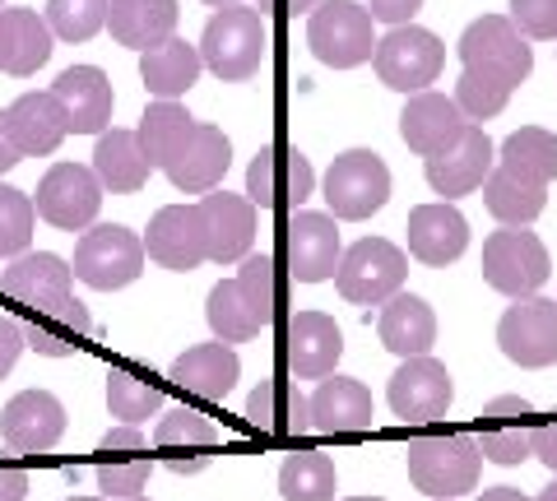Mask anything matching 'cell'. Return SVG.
Instances as JSON below:
<instances>
[{"mask_svg":"<svg viewBox=\"0 0 557 501\" xmlns=\"http://www.w3.org/2000/svg\"><path fill=\"white\" fill-rule=\"evenodd\" d=\"M200 61L223 84H247L265 61V14L247 5H223L200 33Z\"/></svg>","mask_w":557,"mask_h":501,"instance_id":"6da1fadb","label":"cell"},{"mask_svg":"<svg viewBox=\"0 0 557 501\" xmlns=\"http://www.w3.org/2000/svg\"><path fill=\"white\" fill-rule=\"evenodd\" d=\"M409 483L428 497H465L479 488L483 474V451L469 437H413L405 446Z\"/></svg>","mask_w":557,"mask_h":501,"instance_id":"7a4b0ae2","label":"cell"},{"mask_svg":"<svg viewBox=\"0 0 557 501\" xmlns=\"http://www.w3.org/2000/svg\"><path fill=\"white\" fill-rule=\"evenodd\" d=\"M372 24V10L358 0H317L307 14V47L330 71H354V65L372 61L376 51Z\"/></svg>","mask_w":557,"mask_h":501,"instance_id":"3957f363","label":"cell"},{"mask_svg":"<svg viewBox=\"0 0 557 501\" xmlns=\"http://www.w3.org/2000/svg\"><path fill=\"white\" fill-rule=\"evenodd\" d=\"M344 255L339 218L317 210H288L278 223V261H284L293 284H325L335 279V265Z\"/></svg>","mask_w":557,"mask_h":501,"instance_id":"277c9868","label":"cell"},{"mask_svg":"<svg viewBox=\"0 0 557 501\" xmlns=\"http://www.w3.org/2000/svg\"><path fill=\"white\" fill-rule=\"evenodd\" d=\"M321 196L330 204V214L344 218V223L372 218V214L386 210V200H391V167L376 149H348L330 163Z\"/></svg>","mask_w":557,"mask_h":501,"instance_id":"5b68a950","label":"cell"},{"mask_svg":"<svg viewBox=\"0 0 557 501\" xmlns=\"http://www.w3.org/2000/svg\"><path fill=\"white\" fill-rule=\"evenodd\" d=\"M145 237H135L126 223H98L79 237L75 247V279L89 284L98 292H112V288H126L145 274Z\"/></svg>","mask_w":557,"mask_h":501,"instance_id":"8992f818","label":"cell"},{"mask_svg":"<svg viewBox=\"0 0 557 501\" xmlns=\"http://www.w3.org/2000/svg\"><path fill=\"white\" fill-rule=\"evenodd\" d=\"M376 75L386 89L395 93H423L428 84H437L442 65H446V47L437 33L418 28V24H395L386 38L372 51Z\"/></svg>","mask_w":557,"mask_h":501,"instance_id":"52a82bcc","label":"cell"},{"mask_svg":"<svg viewBox=\"0 0 557 501\" xmlns=\"http://www.w3.org/2000/svg\"><path fill=\"white\" fill-rule=\"evenodd\" d=\"M553 261H548V247L525 228H507L493 233L483 241V284L507 292V298H530L548 284Z\"/></svg>","mask_w":557,"mask_h":501,"instance_id":"ba28073f","label":"cell"},{"mask_svg":"<svg viewBox=\"0 0 557 501\" xmlns=\"http://www.w3.org/2000/svg\"><path fill=\"white\" fill-rule=\"evenodd\" d=\"M405 274H409V255L395 247L386 237H362L354 241L339 265H335V284L348 302L358 306H381L391 292L405 288Z\"/></svg>","mask_w":557,"mask_h":501,"instance_id":"9c48e42d","label":"cell"},{"mask_svg":"<svg viewBox=\"0 0 557 501\" xmlns=\"http://www.w3.org/2000/svg\"><path fill=\"white\" fill-rule=\"evenodd\" d=\"M317 191V172H311L307 153L293 145H265L256 149V159L247 167V200L256 210H302Z\"/></svg>","mask_w":557,"mask_h":501,"instance_id":"30bf717a","label":"cell"},{"mask_svg":"<svg viewBox=\"0 0 557 501\" xmlns=\"http://www.w3.org/2000/svg\"><path fill=\"white\" fill-rule=\"evenodd\" d=\"M456 51H460V61L469 65V71H493L507 84H516V89L534 71L530 38L507 20V14H483V20H474L460 33Z\"/></svg>","mask_w":557,"mask_h":501,"instance_id":"8fae6325","label":"cell"},{"mask_svg":"<svg viewBox=\"0 0 557 501\" xmlns=\"http://www.w3.org/2000/svg\"><path fill=\"white\" fill-rule=\"evenodd\" d=\"M38 218H47L61 233H84L102 210V181L94 167L84 163H51L47 177L38 181V200H33Z\"/></svg>","mask_w":557,"mask_h":501,"instance_id":"7c38bea8","label":"cell"},{"mask_svg":"<svg viewBox=\"0 0 557 501\" xmlns=\"http://www.w3.org/2000/svg\"><path fill=\"white\" fill-rule=\"evenodd\" d=\"M497 349L516 367H553L557 362V302L553 298H511L497 321Z\"/></svg>","mask_w":557,"mask_h":501,"instance_id":"4fadbf2b","label":"cell"},{"mask_svg":"<svg viewBox=\"0 0 557 501\" xmlns=\"http://www.w3.org/2000/svg\"><path fill=\"white\" fill-rule=\"evenodd\" d=\"M278 358L298 381H321V376L339 367L344 335L325 311H288L284 335H278Z\"/></svg>","mask_w":557,"mask_h":501,"instance_id":"5bb4252c","label":"cell"},{"mask_svg":"<svg viewBox=\"0 0 557 501\" xmlns=\"http://www.w3.org/2000/svg\"><path fill=\"white\" fill-rule=\"evenodd\" d=\"M450 400H456V381H450V372L432 353L405 358L386 386V404H391L395 418H405V423L442 418L450 409Z\"/></svg>","mask_w":557,"mask_h":501,"instance_id":"9a60e30c","label":"cell"},{"mask_svg":"<svg viewBox=\"0 0 557 501\" xmlns=\"http://www.w3.org/2000/svg\"><path fill=\"white\" fill-rule=\"evenodd\" d=\"M145 255L153 265H163L172 274H186L209 261V241H205V214L200 204H163L149 218L145 233Z\"/></svg>","mask_w":557,"mask_h":501,"instance_id":"2e32d148","label":"cell"},{"mask_svg":"<svg viewBox=\"0 0 557 501\" xmlns=\"http://www.w3.org/2000/svg\"><path fill=\"white\" fill-rule=\"evenodd\" d=\"M153 446L163 451V469L177 474V478H190V474H205L209 469V451L219 446V427L205 418L200 409L190 404H172L163 409L159 427H153Z\"/></svg>","mask_w":557,"mask_h":501,"instance_id":"e0dca14e","label":"cell"},{"mask_svg":"<svg viewBox=\"0 0 557 501\" xmlns=\"http://www.w3.org/2000/svg\"><path fill=\"white\" fill-rule=\"evenodd\" d=\"M493 167H497V149H493V140L483 135V126H474V121H469L465 135H460V140L450 145V149L423 159L428 186H432L437 196H446V200H460V196H469V191H479Z\"/></svg>","mask_w":557,"mask_h":501,"instance_id":"ac0fdd59","label":"cell"},{"mask_svg":"<svg viewBox=\"0 0 557 501\" xmlns=\"http://www.w3.org/2000/svg\"><path fill=\"white\" fill-rule=\"evenodd\" d=\"M65 431V404L51 390H20L0 409V437L14 455H42L61 441Z\"/></svg>","mask_w":557,"mask_h":501,"instance_id":"d6986e66","label":"cell"},{"mask_svg":"<svg viewBox=\"0 0 557 501\" xmlns=\"http://www.w3.org/2000/svg\"><path fill=\"white\" fill-rule=\"evenodd\" d=\"M51 93L61 102L70 135H102L112 126L116 93H112V79L102 75L98 65H70V71L57 75Z\"/></svg>","mask_w":557,"mask_h":501,"instance_id":"ffe728a7","label":"cell"},{"mask_svg":"<svg viewBox=\"0 0 557 501\" xmlns=\"http://www.w3.org/2000/svg\"><path fill=\"white\" fill-rule=\"evenodd\" d=\"M228 167H233L228 135L219 126H209V121H196V130L186 135V145L172 153V163L163 172L182 196H205V191H214V186H223V172Z\"/></svg>","mask_w":557,"mask_h":501,"instance_id":"44dd1931","label":"cell"},{"mask_svg":"<svg viewBox=\"0 0 557 501\" xmlns=\"http://www.w3.org/2000/svg\"><path fill=\"white\" fill-rule=\"evenodd\" d=\"M530 413H534V404L520 400V394H502V400L483 404V413H479V451H483V460L502 464V469H516V464L534 460Z\"/></svg>","mask_w":557,"mask_h":501,"instance_id":"7402d4cb","label":"cell"},{"mask_svg":"<svg viewBox=\"0 0 557 501\" xmlns=\"http://www.w3.org/2000/svg\"><path fill=\"white\" fill-rule=\"evenodd\" d=\"M0 292H5L10 302H20L24 311L57 306L75 292V270L51 251H24V255H14L5 274H0Z\"/></svg>","mask_w":557,"mask_h":501,"instance_id":"603a6c76","label":"cell"},{"mask_svg":"<svg viewBox=\"0 0 557 501\" xmlns=\"http://www.w3.org/2000/svg\"><path fill=\"white\" fill-rule=\"evenodd\" d=\"M469 126V116L456 108V98H446V93H409L405 102V112H399V140H405L418 159H432V153H442L450 149L465 135Z\"/></svg>","mask_w":557,"mask_h":501,"instance_id":"cb8c5ba5","label":"cell"},{"mask_svg":"<svg viewBox=\"0 0 557 501\" xmlns=\"http://www.w3.org/2000/svg\"><path fill=\"white\" fill-rule=\"evenodd\" d=\"M200 214H205V241H209V261L214 265H237L256 241V204L247 196H233L214 186L200 196Z\"/></svg>","mask_w":557,"mask_h":501,"instance_id":"d4e9b609","label":"cell"},{"mask_svg":"<svg viewBox=\"0 0 557 501\" xmlns=\"http://www.w3.org/2000/svg\"><path fill=\"white\" fill-rule=\"evenodd\" d=\"M405 233H409V255L432 265V270L460 261L465 247H469V223L450 200L418 204V210L409 214V223H405Z\"/></svg>","mask_w":557,"mask_h":501,"instance_id":"484cf974","label":"cell"},{"mask_svg":"<svg viewBox=\"0 0 557 501\" xmlns=\"http://www.w3.org/2000/svg\"><path fill=\"white\" fill-rule=\"evenodd\" d=\"M149 441L145 431H139L135 423L126 427H112L108 437H102V460L98 464V492L112 497V501H126V497H139L149 488V474H153V460L145 455Z\"/></svg>","mask_w":557,"mask_h":501,"instance_id":"4316f807","label":"cell"},{"mask_svg":"<svg viewBox=\"0 0 557 501\" xmlns=\"http://www.w3.org/2000/svg\"><path fill=\"white\" fill-rule=\"evenodd\" d=\"M307 409L311 427L325 431V437H348V431L372 427V390L339 372L321 376V386L307 394Z\"/></svg>","mask_w":557,"mask_h":501,"instance_id":"83f0119b","label":"cell"},{"mask_svg":"<svg viewBox=\"0 0 557 501\" xmlns=\"http://www.w3.org/2000/svg\"><path fill=\"white\" fill-rule=\"evenodd\" d=\"M5 121H10V135L20 145L24 159H47L57 153L61 140H65V112L51 89H33V93H20L5 108Z\"/></svg>","mask_w":557,"mask_h":501,"instance_id":"f1b7e54d","label":"cell"},{"mask_svg":"<svg viewBox=\"0 0 557 501\" xmlns=\"http://www.w3.org/2000/svg\"><path fill=\"white\" fill-rule=\"evenodd\" d=\"M20 325H24V343L33 353H42V358H70L84 343V335L94 330L89 306H84L75 292H70L65 302H57V306L24 311Z\"/></svg>","mask_w":557,"mask_h":501,"instance_id":"f546056e","label":"cell"},{"mask_svg":"<svg viewBox=\"0 0 557 501\" xmlns=\"http://www.w3.org/2000/svg\"><path fill=\"white\" fill-rule=\"evenodd\" d=\"M376 335L395 358H418V353H432V343H437V316H432V306L418 292L399 288L381 302Z\"/></svg>","mask_w":557,"mask_h":501,"instance_id":"4dcf8cb0","label":"cell"},{"mask_svg":"<svg viewBox=\"0 0 557 501\" xmlns=\"http://www.w3.org/2000/svg\"><path fill=\"white\" fill-rule=\"evenodd\" d=\"M200 71H205L200 47L177 38V33H172L168 42H159V47L139 51V79H145V89L153 98H186L190 89H196Z\"/></svg>","mask_w":557,"mask_h":501,"instance_id":"1f68e13d","label":"cell"},{"mask_svg":"<svg viewBox=\"0 0 557 501\" xmlns=\"http://www.w3.org/2000/svg\"><path fill=\"white\" fill-rule=\"evenodd\" d=\"M172 381H177L182 390L190 394H200V400H223L233 386H237V376H242V362L233 353V343H196V349H186L177 362H172Z\"/></svg>","mask_w":557,"mask_h":501,"instance_id":"d6a6232c","label":"cell"},{"mask_svg":"<svg viewBox=\"0 0 557 501\" xmlns=\"http://www.w3.org/2000/svg\"><path fill=\"white\" fill-rule=\"evenodd\" d=\"M177 0H108V28L121 47L149 51L177 33Z\"/></svg>","mask_w":557,"mask_h":501,"instance_id":"836d02e7","label":"cell"},{"mask_svg":"<svg viewBox=\"0 0 557 501\" xmlns=\"http://www.w3.org/2000/svg\"><path fill=\"white\" fill-rule=\"evenodd\" d=\"M247 423L265 437H298L311 427L307 394L288 381V376H270L247 394Z\"/></svg>","mask_w":557,"mask_h":501,"instance_id":"e575fe53","label":"cell"},{"mask_svg":"<svg viewBox=\"0 0 557 501\" xmlns=\"http://www.w3.org/2000/svg\"><path fill=\"white\" fill-rule=\"evenodd\" d=\"M94 172H98L102 191H112V196H135L139 186L149 181L153 163L145 159V149H139V135H135V130L108 126V130L98 135V145H94Z\"/></svg>","mask_w":557,"mask_h":501,"instance_id":"d590c367","label":"cell"},{"mask_svg":"<svg viewBox=\"0 0 557 501\" xmlns=\"http://www.w3.org/2000/svg\"><path fill=\"white\" fill-rule=\"evenodd\" d=\"M483 204H487V214H493L497 223H507V228H525V223H534L539 214H544L548 186L520 177V172H511V167H493L487 172V181H483Z\"/></svg>","mask_w":557,"mask_h":501,"instance_id":"8d00e7d4","label":"cell"},{"mask_svg":"<svg viewBox=\"0 0 557 501\" xmlns=\"http://www.w3.org/2000/svg\"><path fill=\"white\" fill-rule=\"evenodd\" d=\"M196 130V116H190L177 98H159V102H149L145 116H139V149H145V159L153 167H168L172 163V153H177L186 145V135Z\"/></svg>","mask_w":557,"mask_h":501,"instance_id":"74e56055","label":"cell"},{"mask_svg":"<svg viewBox=\"0 0 557 501\" xmlns=\"http://www.w3.org/2000/svg\"><path fill=\"white\" fill-rule=\"evenodd\" d=\"M233 279L242 284V292H247V302L260 311V321H274V316H284V306H288V270L284 261H274V255H260V251H247L237 261V274Z\"/></svg>","mask_w":557,"mask_h":501,"instance_id":"f35d334b","label":"cell"},{"mask_svg":"<svg viewBox=\"0 0 557 501\" xmlns=\"http://www.w3.org/2000/svg\"><path fill=\"white\" fill-rule=\"evenodd\" d=\"M205 321H209V330H214V339H223V343H247L265 330V321H260V311L247 302V292H242L237 279H223L209 288Z\"/></svg>","mask_w":557,"mask_h":501,"instance_id":"ab89813d","label":"cell"},{"mask_svg":"<svg viewBox=\"0 0 557 501\" xmlns=\"http://www.w3.org/2000/svg\"><path fill=\"white\" fill-rule=\"evenodd\" d=\"M497 167H511L530 181H553L557 177V135L544 126H520L511 130L497 149Z\"/></svg>","mask_w":557,"mask_h":501,"instance_id":"60d3db41","label":"cell"},{"mask_svg":"<svg viewBox=\"0 0 557 501\" xmlns=\"http://www.w3.org/2000/svg\"><path fill=\"white\" fill-rule=\"evenodd\" d=\"M278 492H284V501H335V492H339L335 460L321 451L288 455L284 469H278Z\"/></svg>","mask_w":557,"mask_h":501,"instance_id":"b9f144b4","label":"cell"},{"mask_svg":"<svg viewBox=\"0 0 557 501\" xmlns=\"http://www.w3.org/2000/svg\"><path fill=\"white\" fill-rule=\"evenodd\" d=\"M5 14H10V33H14V51H10L5 71L14 79H28L51 61V51H57V33H51V24L42 20L38 10H5Z\"/></svg>","mask_w":557,"mask_h":501,"instance_id":"7bdbcfd3","label":"cell"},{"mask_svg":"<svg viewBox=\"0 0 557 501\" xmlns=\"http://www.w3.org/2000/svg\"><path fill=\"white\" fill-rule=\"evenodd\" d=\"M108 409L121 423H145L153 413H163V390L126 367H112L108 372Z\"/></svg>","mask_w":557,"mask_h":501,"instance_id":"ee69618b","label":"cell"},{"mask_svg":"<svg viewBox=\"0 0 557 501\" xmlns=\"http://www.w3.org/2000/svg\"><path fill=\"white\" fill-rule=\"evenodd\" d=\"M511 93H516V84H507L502 75H493V71H460V79H456V108L469 116V121H493L502 108L511 102Z\"/></svg>","mask_w":557,"mask_h":501,"instance_id":"f6af8a7d","label":"cell"},{"mask_svg":"<svg viewBox=\"0 0 557 501\" xmlns=\"http://www.w3.org/2000/svg\"><path fill=\"white\" fill-rule=\"evenodd\" d=\"M42 20L61 42H89L108 28V0H47Z\"/></svg>","mask_w":557,"mask_h":501,"instance_id":"bcb514c9","label":"cell"},{"mask_svg":"<svg viewBox=\"0 0 557 501\" xmlns=\"http://www.w3.org/2000/svg\"><path fill=\"white\" fill-rule=\"evenodd\" d=\"M33 223H38V210L24 191L14 186H0V255H24L33 241Z\"/></svg>","mask_w":557,"mask_h":501,"instance_id":"7dc6e473","label":"cell"},{"mask_svg":"<svg viewBox=\"0 0 557 501\" xmlns=\"http://www.w3.org/2000/svg\"><path fill=\"white\" fill-rule=\"evenodd\" d=\"M507 20L525 33L530 42H553L557 38V0H511Z\"/></svg>","mask_w":557,"mask_h":501,"instance_id":"c3c4849f","label":"cell"},{"mask_svg":"<svg viewBox=\"0 0 557 501\" xmlns=\"http://www.w3.org/2000/svg\"><path fill=\"white\" fill-rule=\"evenodd\" d=\"M28 349L24 343V325L20 316H0V381L14 372V362H20V353Z\"/></svg>","mask_w":557,"mask_h":501,"instance_id":"681fc988","label":"cell"},{"mask_svg":"<svg viewBox=\"0 0 557 501\" xmlns=\"http://www.w3.org/2000/svg\"><path fill=\"white\" fill-rule=\"evenodd\" d=\"M368 10H372V20L376 24H413V14L423 10V0H368Z\"/></svg>","mask_w":557,"mask_h":501,"instance_id":"f907efd6","label":"cell"},{"mask_svg":"<svg viewBox=\"0 0 557 501\" xmlns=\"http://www.w3.org/2000/svg\"><path fill=\"white\" fill-rule=\"evenodd\" d=\"M28 497V469L20 460L0 455V501H24Z\"/></svg>","mask_w":557,"mask_h":501,"instance_id":"816d5d0a","label":"cell"},{"mask_svg":"<svg viewBox=\"0 0 557 501\" xmlns=\"http://www.w3.org/2000/svg\"><path fill=\"white\" fill-rule=\"evenodd\" d=\"M534 460H544L548 469L557 474V423L534 427Z\"/></svg>","mask_w":557,"mask_h":501,"instance_id":"f5cc1de1","label":"cell"},{"mask_svg":"<svg viewBox=\"0 0 557 501\" xmlns=\"http://www.w3.org/2000/svg\"><path fill=\"white\" fill-rule=\"evenodd\" d=\"M20 145H14V135H10V121H5V112H0V177H5L10 167H20Z\"/></svg>","mask_w":557,"mask_h":501,"instance_id":"db71d44e","label":"cell"},{"mask_svg":"<svg viewBox=\"0 0 557 501\" xmlns=\"http://www.w3.org/2000/svg\"><path fill=\"white\" fill-rule=\"evenodd\" d=\"M311 5H317V0H256V10L260 14H274V20H293V14H302Z\"/></svg>","mask_w":557,"mask_h":501,"instance_id":"11a10c76","label":"cell"},{"mask_svg":"<svg viewBox=\"0 0 557 501\" xmlns=\"http://www.w3.org/2000/svg\"><path fill=\"white\" fill-rule=\"evenodd\" d=\"M10 51H14V33H10V14L0 10V71L10 65Z\"/></svg>","mask_w":557,"mask_h":501,"instance_id":"9f6ffc18","label":"cell"},{"mask_svg":"<svg viewBox=\"0 0 557 501\" xmlns=\"http://www.w3.org/2000/svg\"><path fill=\"white\" fill-rule=\"evenodd\" d=\"M479 501H530L520 488H487V492H479Z\"/></svg>","mask_w":557,"mask_h":501,"instance_id":"6f0895ef","label":"cell"},{"mask_svg":"<svg viewBox=\"0 0 557 501\" xmlns=\"http://www.w3.org/2000/svg\"><path fill=\"white\" fill-rule=\"evenodd\" d=\"M539 501H557V478L548 483V488H544V492H539Z\"/></svg>","mask_w":557,"mask_h":501,"instance_id":"680465c9","label":"cell"},{"mask_svg":"<svg viewBox=\"0 0 557 501\" xmlns=\"http://www.w3.org/2000/svg\"><path fill=\"white\" fill-rule=\"evenodd\" d=\"M205 5H214V10H223V5H237V0H205Z\"/></svg>","mask_w":557,"mask_h":501,"instance_id":"91938a15","label":"cell"},{"mask_svg":"<svg viewBox=\"0 0 557 501\" xmlns=\"http://www.w3.org/2000/svg\"><path fill=\"white\" fill-rule=\"evenodd\" d=\"M65 501H108V497H65Z\"/></svg>","mask_w":557,"mask_h":501,"instance_id":"94428289","label":"cell"},{"mask_svg":"<svg viewBox=\"0 0 557 501\" xmlns=\"http://www.w3.org/2000/svg\"><path fill=\"white\" fill-rule=\"evenodd\" d=\"M344 501H381V497H344Z\"/></svg>","mask_w":557,"mask_h":501,"instance_id":"6125c7cd","label":"cell"},{"mask_svg":"<svg viewBox=\"0 0 557 501\" xmlns=\"http://www.w3.org/2000/svg\"><path fill=\"white\" fill-rule=\"evenodd\" d=\"M432 501H456V497H432Z\"/></svg>","mask_w":557,"mask_h":501,"instance_id":"be15d7a7","label":"cell"},{"mask_svg":"<svg viewBox=\"0 0 557 501\" xmlns=\"http://www.w3.org/2000/svg\"><path fill=\"white\" fill-rule=\"evenodd\" d=\"M126 501H145V497H126Z\"/></svg>","mask_w":557,"mask_h":501,"instance_id":"e7e4bbea","label":"cell"},{"mask_svg":"<svg viewBox=\"0 0 557 501\" xmlns=\"http://www.w3.org/2000/svg\"><path fill=\"white\" fill-rule=\"evenodd\" d=\"M0 5H5V0H0Z\"/></svg>","mask_w":557,"mask_h":501,"instance_id":"03108f58","label":"cell"},{"mask_svg":"<svg viewBox=\"0 0 557 501\" xmlns=\"http://www.w3.org/2000/svg\"><path fill=\"white\" fill-rule=\"evenodd\" d=\"M553 42H557V38H553Z\"/></svg>","mask_w":557,"mask_h":501,"instance_id":"003e7915","label":"cell"}]
</instances>
